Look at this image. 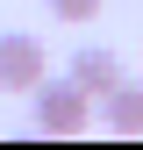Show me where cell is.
<instances>
[{
  "mask_svg": "<svg viewBox=\"0 0 143 150\" xmlns=\"http://www.w3.org/2000/svg\"><path fill=\"white\" fill-rule=\"evenodd\" d=\"M43 71H50L43 36H22V29H7V36H0V93H29Z\"/></svg>",
  "mask_w": 143,
  "mask_h": 150,
  "instance_id": "2",
  "label": "cell"
},
{
  "mask_svg": "<svg viewBox=\"0 0 143 150\" xmlns=\"http://www.w3.org/2000/svg\"><path fill=\"white\" fill-rule=\"evenodd\" d=\"M29 100H36V129H43V136H79V129L93 122V93L72 79V71H64V79L43 71V79L29 86Z\"/></svg>",
  "mask_w": 143,
  "mask_h": 150,
  "instance_id": "1",
  "label": "cell"
},
{
  "mask_svg": "<svg viewBox=\"0 0 143 150\" xmlns=\"http://www.w3.org/2000/svg\"><path fill=\"white\" fill-rule=\"evenodd\" d=\"M93 107H100V122L115 129V136H143V86L129 79V71H122V79L107 86V93H100Z\"/></svg>",
  "mask_w": 143,
  "mask_h": 150,
  "instance_id": "3",
  "label": "cell"
},
{
  "mask_svg": "<svg viewBox=\"0 0 143 150\" xmlns=\"http://www.w3.org/2000/svg\"><path fill=\"white\" fill-rule=\"evenodd\" d=\"M72 79H79V86H86V93L100 100V93L122 79V57H115L107 43H79V50H72Z\"/></svg>",
  "mask_w": 143,
  "mask_h": 150,
  "instance_id": "4",
  "label": "cell"
},
{
  "mask_svg": "<svg viewBox=\"0 0 143 150\" xmlns=\"http://www.w3.org/2000/svg\"><path fill=\"white\" fill-rule=\"evenodd\" d=\"M50 14H57V22H93L100 14V0H43Z\"/></svg>",
  "mask_w": 143,
  "mask_h": 150,
  "instance_id": "5",
  "label": "cell"
}]
</instances>
